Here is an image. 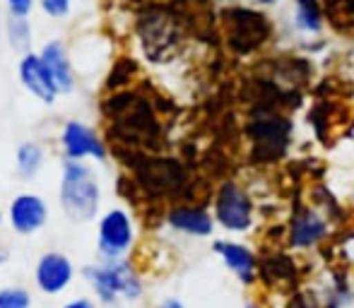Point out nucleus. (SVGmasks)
Returning <instances> with one entry per match:
<instances>
[{
  "instance_id": "nucleus-17",
  "label": "nucleus",
  "mask_w": 354,
  "mask_h": 308,
  "mask_svg": "<svg viewBox=\"0 0 354 308\" xmlns=\"http://www.w3.org/2000/svg\"><path fill=\"white\" fill-rule=\"evenodd\" d=\"M5 32H8L10 48H15V51H19V53H29V46H32V24H29L27 17L10 15Z\"/></svg>"
},
{
  "instance_id": "nucleus-13",
  "label": "nucleus",
  "mask_w": 354,
  "mask_h": 308,
  "mask_svg": "<svg viewBox=\"0 0 354 308\" xmlns=\"http://www.w3.org/2000/svg\"><path fill=\"white\" fill-rule=\"evenodd\" d=\"M169 224L183 233L193 236H207L212 231V217L198 207H176L169 212Z\"/></svg>"
},
{
  "instance_id": "nucleus-25",
  "label": "nucleus",
  "mask_w": 354,
  "mask_h": 308,
  "mask_svg": "<svg viewBox=\"0 0 354 308\" xmlns=\"http://www.w3.org/2000/svg\"><path fill=\"white\" fill-rule=\"evenodd\" d=\"M261 3H272V0H261Z\"/></svg>"
},
{
  "instance_id": "nucleus-19",
  "label": "nucleus",
  "mask_w": 354,
  "mask_h": 308,
  "mask_svg": "<svg viewBox=\"0 0 354 308\" xmlns=\"http://www.w3.org/2000/svg\"><path fill=\"white\" fill-rule=\"evenodd\" d=\"M32 296L22 287H5L0 289V308H29Z\"/></svg>"
},
{
  "instance_id": "nucleus-14",
  "label": "nucleus",
  "mask_w": 354,
  "mask_h": 308,
  "mask_svg": "<svg viewBox=\"0 0 354 308\" xmlns=\"http://www.w3.org/2000/svg\"><path fill=\"white\" fill-rule=\"evenodd\" d=\"M326 236V222L316 215V212H301L297 220L292 222V238L294 246H313Z\"/></svg>"
},
{
  "instance_id": "nucleus-12",
  "label": "nucleus",
  "mask_w": 354,
  "mask_h": 308,
  "mask_svg": "<svg viewBox=\"0 0 354 308\" xmlns=\"http://www.w3.org/2000/svg\"><path fill=\"white\" fill-rule=\"evenodd\" d=\"M178 166L174 162H147V169H140L138 176H140L142 186L147 191L154 193H167L171 188H176L178 183Z\"/></svg>"
},
{
  "instance_id": "nucleus-15",
  "label": "nucleus",
  "mask_w": 354,
  "mask_h": 308,
  "mask_svg": "<svg viewBox=\"0 0 354 308\" xmlns=\"http://www.w3.org/2000/svg\"><path fill=\"white\" fill-rule=\"evenodd\" d=\"M214 251L227 260V265L236 272L241 280H251L253 277V267H256V260H253L251 251L246 246H236V243H227V241H219L214 243Z\"/></svg>"
},
{
  "instance_id": "nucleus-21",
  "label": "nucleus",
  "mask_w": 354,
  "mask_h": 308,
  "mask_svg": "<svg viewBox=\"0 0 354 308\" xmlns=\"http://www.w3.org/2000/svg\"><path fill=\"white\" fill-rule=\"evenodd\" d=\"M34 3H39V0H5L10 15H17V17H29V12L34 10Z\"/></svg>"
},
{
  "instance_id": "nucleus-2",
  "label": "nucleus",
  "mask_w": 354,
  "mask_h": 308,
  "mask_svg": "<svg viewBox=\"0 0 354 308\" xmlns=\"http://www.w3.org/2000/svg\"><path fill=\"white\" fill-rule=\"evenodd\" d=\"M87 280L92 282L97 296L104 304H116L118 299H138L142 291L140 280L136 277L133 267L121 260H106V265L87 267Z\"/></svg>"
},
{
  "instance_id": "nucleus-3",
  "label": "nucleus",
  "mask_w": 354,
  "mask_h": 308,
  "mask_svg": "<svg viewBox=\"0 0 354 308\" xmlns=\"http://www.w3.org/2000/svg\"><path fill=\"white\" fill-rule=\"evenodd\" d=\"M224 17L229 19V39L232 46L239 53H248L256 46H261L270 34V24L266 22V17L253 10H229L224 12Z\"/></svg>"
},
{
  "instance_id": "nucleus-5",
  "label": "nucleus",
  "mask_w": 354,
  "mask_h": 308,
  "mask_svg": "<svg viewBox=\"0 0 354 308\" xmlns=\"http://www.w3.org/2000/svg\"><path fill=\"white\" fill-rule=\"evenodd\" d=\"M61 145L66 152V159H97L104 162L106 159V147H104L102 137L97 135L94 128H89L82 121H68L61 133Z\"/></svg>"
},
{
  "instance_id": "nucleus-9",
  "label": "nucleus",
  "mask_w": 354,
  "mask_h": 308,
  "mask_svg": "<svg viewBox=\"0 0 354 308\" xmlns=\"http://www.w3.org/2000/svg\"><path fill=\"white\" fill-rule=\"evenodd\" d=\"M75 267L61 253H46L37 265V285L44 294H61L73 282Z\"/></svg>"
},
{
  "instance_id": "nucleus-11",
  "label": "nucleus",
  "mask_w": 354,
  "mask_h": 308,
  "mask_svg": "<svg viewBox=\"0 0 354 308\" xmlns=\"http://www.w3.org/2000/svg\"><path fill=\"white\" fill-rule=\"evenodd\" d=\"M251 137L258 142V154H270V157H277L282 152L284 142H287L289 135V123L282 121V118H258L251 128H248Z\"/></svg>"
},
{
  "instance_id": "nucleus-16",
  "label": "nucleus",
  "mask_w": 354,
  "mask_h": 308,
  "mask_svg": "<svg viewBox=\"0 0 354 308\" xmlns=\"http://www.w3.org/2000/svg\"><path fill=\"white\" fill-rule=\"evenodd\" d=\"M15 162H17V171L22 173L24 178H32L39 173L44 164V150L39 142H22L17 147V154H15Z\"/></svg>"
},
{
  "instance_id": "nucleus-22",
  "label": "nucleus",
  "mask_w": 354,
  "mask_h": 308,
  "mask_svg": "<svg viewBox=\"0 0 354 308\" xmlns=\"http://www.w3.org/2000/svg\"><path fill=\"white\" fill-rule=\"evenodd\" d=\"M63 308H97V306H94V301H89V299H75Z\"/></svg>"
},
{
  "instance_id": "nucleus-18",
  "label": "nucleus",
  "mask_w": 354,
  "mask_h": 308,
  "mask_svg": "<svg viewBox=\"0 0 354 308\" xmlns=\"http://www.w3.org/2000/svg\"><path fill=\"white\" fill-rule=\"evenodd\" d=\"M297 19L299 27L306 29V32H316L321 27V8H318L316 0H297Z\"/></svg>"
},
{
  "instance_id": "nucleus-20",
  "label": "nucleus",
  "mask_w": 354,
  "mask_h": 308,
  "mask_svg": "<svg viewBox=\"0 0 354 308\" xmlns=\"http://www.w3.org/2000/svg\"><path fill=\"white\" fill-rule=\"evenodd\" d=\"M39 8L46 17H53V19H61L71 12L73 8V0H39Z\"/></svg>"
},
{
  "instance_id": "nucleus-6",
  "label": "nucleus",
  "mask_w": 354,
  "mask_h": 308,
  "mask_svg": "<svg viewBox=\"0 0 354 308\" xmlns=\"http://www.w3.org/2000/svg\"><path fill=\"white\" fill-rule=\"evenodd\" d=\"M214 212L222 227L232 231H243L251 227V200L236 183H224L214 200Z\"/></svg>"
},
{
  "instance_id": "nucleus-4",
  "label": "nucleus",
  "mask_w": 354,
  "mask_h": 308,
  "mask_svg": "<svg viewBox=\"0 0 354 308\" xmlns=\"http://www.w3.org/2000/svg\"><path fill=\"white\" fill-rule=\"evenodd\" d=\"M133 246V222L123 210H109L99 220V251L106 260H121Z\"/></svg>"
},
{
  "instance_id": "nucleus-27",
  "label": "nucleus",
  "mask_w": 354,
  "mask_h": 308,
  "mask_svg": "<svg viewBox=\"0 0 354 308\" xmlns=\"http://www.w3.org/2000/svg\"><path fill=\"white\" fill-rule=\"evenodd\" d=\"M248 308H253V306H248Z\"/></svg>"
},
{
  "instance_id": "nucleus-8",
  "label": "nucleus",
  "mask_w": 354,
  "mask_h": 308,
  "mask_svg": "<svg viewBox=\"0 0 354 308\" xmlns=\"http://www.w3.org/2000/svg\"><path fill=\"white\" fill-rule=\"evenodd\" d=\"M48 207L39 195L24 193L10 202V224L19 233H34L46 224Z\"/></svg>"
},
{
  "instance_id": "nucleus-1",
  "label": "nucleus",
  "mask_w": 354,
  "mask_h": 308,
  "mask_svg": "<svg viewBox=\"0 0 354 308\" xmlns=\"http://www.w3.org/2000/svg\"><path fill=\"white\" fill-rule=\"evenodd\" d=\"M102 188L94 171L80 159H66L61 178V202L71 220L87 222L99 212Z\"/></svg>"
},
{
  "instance_id": "nucleus-24",
  "label": "nucleus",
  "mask_w": 354,
  "mask_h": 308,
  "mask_svg": "<svg viewBox=\"0 0 354 308\" xmlns=\"http://www.w3.org/2000/svg\"><path fill=\"white\" fill-rule=\"evenodd\" d=\"M5 260H8V256H5V251H0V265H3Z\"/></svg>"
},
{
  "instance_id": "nucleus-26",
  "label": "nucleus",
  "mask_w": 354,
  "mask_h": 308,
  "mask_svg": "<svg viewBox=\"0 0 354 308\" xmlns=\"http://www.w3.org/2000/svg\"><path fill=\"white\" fill-rule=\"evenodd\" d=\"M0 222H3V215H0Z\"/></svg>"
},
{
  "instance_id": "nucleus-7",
  "label": "nucleus",
  "mask_w": 354,
  "mask_h": 308,
  "mask_svg": "<svg viewBox=\"0 0 354 308\" xmlns=\"http://www.w3.org/2000/svg\"><path fill=\"white\" fill-rule=\"evenodd\" d=\"M17 73H19V82L22 87L32 94L34 99H39L41 104H53L58 99V87L53 82V77L48 75L46 66H44L41 56L39 53H24L19 58V66H17Z\"/></svg>"
},
{
  "instance_id": "nucleus-10",
  "label": "nucleus",
  "mask_w": 354,
  "mask_h": 308,
  "mask_svg": "<svg viewBox=\"0 0 354 308\" xmlns=\"http://www.w3.org/2000/svg\"><path fill=\"white\" fill-rule=\"evenodd\" d=\"M39 56H41L48 75H51L53 82H56L58 92L71 94L75 89V73H73V63H71V56H68L66 44L58 41V39H53V41L44 44V48L39 51Z\"/></svg>"
},
{
  "instance_id": "nucleus-23",
  "label": "nucleus",
  "mask_w": 354,
  "mask_h": 308,
  "mask_svg": "<svg viewBox=\"0 0 354 308\" xmlns=\"http://www.w3.org/2000/svg\"><path fill=\"white\" fill-rule=\"evenodd\" d=\"M159 308H183L181 304H178V301L176 299H169V301H164V304L162 306H159Z\"/></svg>"
}]
</instances>
